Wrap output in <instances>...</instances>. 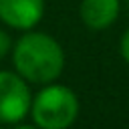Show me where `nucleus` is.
Listing matches in <instances>:
<instances>
[{
  "instance_id": "f257e3e1",
  "label": "nucleus",
  "mask_w": 129,
  "mask_h": 129,
  "mask_svg": "<svg viewBox=\"0 0 129 129\" xmlns=\"http://www.w3.org/2000/svg\"><path fill=\"white\" fill-rule=\"evenodd\" d=\"M14 71L32 85H48L56 81L64 69V50L56 38L34 28L12 44Z\"/></svg>"
},
{
  "instance_id": "f03ea898",
  "label": "nucleus",
  "mask_w": 129,
  "mask_h": 129,
  "mask_svg": "<svg viewBox=\"0 0 129 129\" xmlns=\"http://www.w3.org/2000/svg\"><path fill=\"white\" fill-rule=\"evenodd\" d=\"M77 115L79 99L64 85L48 83L32 97L30 117L42 129H64L75 123Z\"/></svg>"
},
{
  "instance_id": "7ed1b4c3",
  "label": "nucleus",
  "mask_w": 129,
  "mask_h": 129,
  "mask_svg": "<svg viewBox=\"0 0 129 129\" xmlns=\"http://www.w3.org/2000/svg\"><path fill=\"white\" fill-rule=\"evenodd\" d=\"M30 83L16 71H0V123L14 125L30 115Z\"/></svg>"
},
{
  "instance_id": "20e7f679",
  "label": "nucleus",
  "mask_w": 129,
  "mask_h": 129,
  "mask_svg": "<svg viewBox=\"0 0 129 129\" xmlns=\"http://www.w3.org/2000/svg\"><path fill=\"white\" fill-rule=\"evenodd\" d=\"M44 14V0H0V20L16 30L34 28Z\"/></svg>"
},
{
  "instance_id": "39448f33",
  "label": "nucleus",
  "mask_w": 129,
  "mask_h": 129,
  "mask_svg": "<svg viewBox=\"0 0 129 129\" xmlns=\"http://www.w3.org/2000/svg\"><path fill=\"white\" fill-rule=\"evenodd\" d=\"M119 0H83L79 14L87 28L103 30L109 28L119 16Z\"/></svg>"
},
{
  "instance_id": "423d86ee",
  "label": "nucleus",
  "mask_w": 129,
  "mask_h": 129,
  "mask_svg": "<svg viewBox=\"0 0 129 129\" xmlns=\"http://www.w3.org/2000/svg\"><path fill=\"white\" fill-rule=\"evenodd\" d=\"M10 50H12V38L8 36V32H6V30H2V28H0V60H2Z\"/></svg>"
},
{
  "instance_id": "0eeeda50",
  "label": "nucleus",
  "mask_w": 129,
  "mask_h": 129,
  "mask_svg": "<svg viewBox=\"0 0 129 129\" xmlns=\"http://www.w3.org/2000/svg\"><path fill=\"white\" fill-rule=\"evenodd\" d=\"M119 50H121V56L125 58V62L129 64V28L123 32L121 36V44H119Z\"/></svg>"
}]
</instances>
